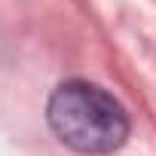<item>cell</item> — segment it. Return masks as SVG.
<instances>
[{"mask_svg": "<svg viewBox=\"0 0 156 156\" xmlns=\"http://www.w3.org/2000/svg\"><path fill=\"white\" fill-rule=\"evenodd\" d=\"M46 119L55 138L76 153H113L129 138L126 107L89 80L61 83L46 104Z\"/></svg>", "mask_w": 156, "mask_h": 156, "instance_id": "6da1fadb", "label": "cell"}]
</instances>
